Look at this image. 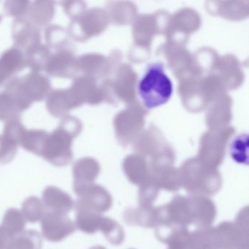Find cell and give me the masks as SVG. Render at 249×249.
<instances>
[{
  "label": "cell",
  "mask_w": 249,
  "mask_h": 249,
  "mask_svg": "<svg viewBox=\"0 0 249 249\" xmlns=\"http://www.w3.org/2000/svg\"><path fill=\"white\" fill-rule=\"evenodd\" d=\"M173 91L171 80L161 64L149 65L138 85L140 97L148 109H154L167 103L172 97Z\"/></svg>",
  "instance_id": "obj_1"
},
{
  "label": "cell",
  "mask_w": 249,
  "mask_h": 249,
  "mask_svg": "<svg viewBox=\"0 0 249 249\" xmlns=\"http://www.w3.org/2000/svg\"><path fill=\"white\" fill-rule=\"evenodd\" d=\"M51 89L52 84L48 77L33 71L24 76L11 78L5 86V91L15 97L24 111L35 102L46 98Z\"/></svg>",
  "instance_id": "obj_2"
},
{
  "label": "cell",
  "mask_w": 249,
  "mask_h": 249,
  "mask_svg": "<svg viewBox=\"0 0 249 249\" xmlns=\"http://www.w3.org/2000/svg\"><path fill=\"white\" fill-rule=\"evenodd\" d=\"M74 137L62 126H58L53 132H47L43 138L37 156L57 167L68 165L73 154L72 142Z\"/></svg>",
  "instance_id": "obj_3"
},
{
  "label": "cell",
  "mask_w": 249,
  "mask_h": 249,
  "mask_svg": "<svg viewBox=\"0 0 249 249\" xmlns=\"http://www.w3.org/2000/svg\"><path fill=\"white\" fill-rule=\"evenodd\" d=\"M43 237L50 242L62 241L75 231V226L68 214L46 211L40 220Z\"/></svg>",
  "instance_id": "obj_4"
},
{
  "label": "cell",
  "mask_w": 249,
  "mask_h": 249,
  "mask_svg": "<svg viewBox=\"0 0 249 249\" xmlns=\"http://www.w3.org/2000/svg\"><path fill=\"white\" fill-rule=\"evenodd\" d=\"M12 37L14 47L24 54L41 44L40 29L24 18L16 19L13 25Z\"/></svg>",
  "instance_id": "obj_5"
},
{
  "label": "cell",
  "mask_w": 249,
  "mask_h": 249,
  "mask_svg": "<svg viewBox=\"0 0 249 249\" xmlns=\"http://www.w3.org/2000/svg\"><path fill=\"white\" fill-rule=\"evenodd\" d=\"M77 71V60L71 49L56 51L49 59L45 72L54 78H72Z\"/></svg>",
  "instance_id": "obj_6"
},
{
  "label": "cell",
  "mask_w": 249,
  "mask_h": 249,
  "mask_svg": "<svg viewBox=\"0 0 249 249\" xmlns=\"http://www.w3.org/2000/svg\"><path fill=\"white\" fill-rule=\"evenodd\" d=\"M79 106L70 89L52 90L46 97V107L51 115L62 118L71 109Z\"/></svg>",
  "instance_id": "obj_7"
},
{
  "label": "cell",
  "mask_w": 249,
  "mask_h": 249,
  "mask_svg": "<svg viewBox=\"0 0 249 249\" xmlns=\"http://www.w3.org/2000/svg\"><path fill=\"white\" fill-rule=\"evenodd\" d=\"M25 68V54L22 52L14 46L5 51L0 56V86Z\"/></svg>",
  "instance_id": "obj_8"
},
{
  "label": "cell",
  "mask_w": 249,
  "mask_h": 249,
  "mask_svg": "<svg viewBox=\"0 0 249 249\" xmlns=\"http://www.w3.org/2000/svg\"><path fill=\"white\" fill-rule=\"evenodd\" d=\"M42 202L47 211L65 214H68L74 205L70 195L54 186H49L45 189Z\"/></svg>",
  "instance_id": "obj_9"
},
{
  "label": "cell",
  "mask_w": 249,
  "mask_h": 249,
  "mask_svg": "<svg viewBox=\"0 0 249 249\" xmlns=\"http://www.w3.org/2000/svg\"><path fill=\"white\" fill-rule=\"evenodd\" d=\"M55 4L53 1L31 2L24 19L38 28L48 25L54 17Z\"/></svg>",
  "instance_id": "obj_10"
},
{
  "label": "cell",
  "mask_w": 249,
  "mask_h": 249,
  "mask_svg": "<svg viewBox=\"0 0 249 249\" xmlns=\"http://www.w3.org/2000/svg\"><path fill=\"white\" fill-rule=\"evenodd\" d=\"M96 176L97 167L91 160L89 159L78 160L73 166L74 192L90 185Z\"/></svg>",
  "instance_id": "obj_11"
},
{
  "label": "cell",
  "mask_w": 249,
  "mask_h": 249,
  "mask_svg": "<svg viewBox=\"0 0 249 249\" xmlns=\"http://www.w3.org/2000/svg\"><path fill=\"white\" fill-rule=\"evenodd\" d=\"M26 220L22 213L17 208H10L5 212L0 225L11 240L24 231Z\"/></svg>",
  "instance_id": "obj_12"
},
{
  "label": "cell",
  "mask_w": 249,
  "mask_h": 249,
  "mask_svg": "<svg viewBox=\"0 0 249 249\" xmlns=\"http://www.w3.org/2000/svg\"><path fill=\"white\" fill-rule=\"evenodd\" d=\"M52 54L53 53L47 45L40 44L26 53L27 67L30 68L33 72L44 71Z\"/></svg>",
  "instance_id": "obj_13"
},
{
  "label": "cell",
  "mask_w": 249,
  "mask_h": 249,
  "mask_svg": "<svg viewBox=\"0 0 249 249\" xmlns=\"http://www.w3.org/2000/svg\"><path fill=\"white\" fill-rule=\"evenodd\" d=\"M24 112L15 97L8 91H0V121L20 119Z\"/></svg>",
  "instance_id": "obj_14"
},
{
  "label": "cell",
  "mask_w": 249,
  "mask_h": 249,
  "mask_svg": "<svg viewBox=\"0 0 249 249\" xmlns=\"http://www.w3.org/2000/svg\"><path fill=\"white\" fill-rule=\"evenodd\" d=\"M42 237L34 230H26L11 240L7 249H41Z\"/></svg>",
  "instance_id": "obj_15"
},
{
  "label": "cell",
  "mask_w": 249,
  "mask_h": 249,
  "mask_svg": "<svg viewBox=\"0 0 249 249\" xmlns=\"http://www.w3.org/2000/svg\"><path fill=\"white\" fill-rule=\"evenodd\" d=\"M45 37L47 46L50 49H54L56 52L62 49H71L68 32L61 26L50 25L46 27Z\"/></svg>",
  "instance_id": "obj_16"
},
{
  "label": "cell",
  "mask_w": 249,
  "mask_h": 249,
  "mask_svg": "<svg viewBox=\"0 0 249 249\" xmlns=\"http://www.w3.org/2000/svg\"><path fill=\"white\" fill-rule=\"evenodd\" d=\"M45 208L43 202L36 196L27 198L22 204V213L26 221L36 223L41 220L44 215Z\"/></svg>",
  "instance_id": "obj_17"
},
{
  "label": "cell",
  "mask_w": 249,
  "mask_h": 249,
  "mask_svg": "<svg viewBox=\"0 0 249 249\" xmlns=\"http://www.w3.org/2000/svg\"><path fill=\"white\" fill-rule=\"evenodd\" d=\"M27 130L20 119L8 121L4 127L3 135L17 145H20Z\"/></svg>",
  "instance_id": "obj_18"
},
{
  "label": "cell",
  "mask_w": 249,
  "mask_h": 249,
  "mask_svg": "<svg viewBox=\"0 0 249 249\" xmlns=\"http://www.w3.org/2000/svg\"><path fill=\"white\" fill-rule=\"evenodd\" d=\"M30 4L31 2L24 0H10L5 1L4 10L6 15L20 19L25 18Z\"/></svg>",
  "instance_id": "obj_19"
},
{
  "label": "cell",
  "mask_w": 249,
  "mask_h": 249,
  "mask_svg": "<svg viewBox=\"0 0 249 249\" xmlns=\"http://www.w3.org/2000/svg\"><path fill=\"white\" fill-rule=\"evenodd\" d=\"M18 145L3 135H0V164L11 162L17 155Z\"/></svg>",
  "instance_id": "obj_20"
},
{
  "label": "cell",
  "mask_w": 249,
  "mask_h": 249,
  "mask_svg": "<svg viewBox=\"0 0 249 249\" xmlns=\"http://www.w3.org/2000/svg\"><path fill=\"white\" fill-rule=\"evenodd\" d=\"M248 141L247 134H243L236 137L231 142V154L237 161H243L244 158H247Z\"/></svg>",
  "instance_id": "obj_21"
},
{
  "label": "cell",
  "mask_w": 249,
  "mask_h": 249,
  "mask_svg": "<svg viewBox=\"0 0 249 249\" xmlns=\"http://www.w3.org/2000/svg\"><path fill=\"white\" fill-rule=\"evenodd\" d=\"M79 2H71V1H62L60 2V5L65 10V12L67 15L69 16L72 20L78 18L80 14L81 7Z\"/></svg>",
  "instance_id": "obj_22"
},
{
  "label": "cell",
  "mask_w": 249,
  "mask_h": 249,
  "mask_svg": "<svg viewBox=\"0 0 249 249\" xmlns=\"http://www.w3.org/2000/svg\"><path fill=\"white\" fill-rule=\"evenodd\" d=\"M11 240L4 232L2 229L0 227V249H7Z\"/></svg>",
  "instance_id": "obj_23"
},
{
  "label": "cell",
  "mask_w": 249,
  "mask_h": 249,
  "mask_svg": "<svg viewBox=\"0 0 249 249\" xmlns=\"http://www.w3.org/2000/svg\"><path fill=\"white\" fill-rule=\"evenodd\" d=\"M1 20H2V17H1V16H0V21H1Z\"/></svg>",
  "instance_id": "obj_24"
}]
</instances>
